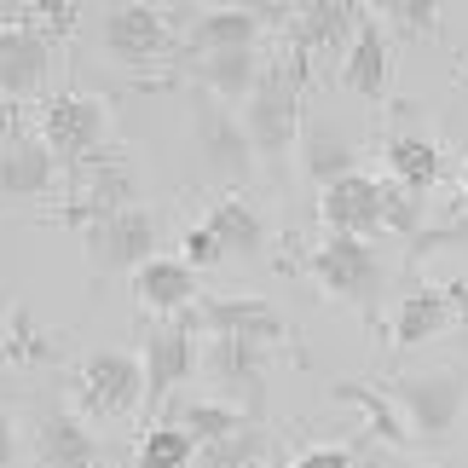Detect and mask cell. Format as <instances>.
Returning a JSON list of instances; mask_svg holds the SVG:
<instances>
[{
	"label": "cell",
	"instance_id": "34",
	"mask_svg": "<svg viewBox=\"0 0 468 468\" xmlns=\"http://www.w3.org/2000/svg\"><path fill=\"white\" fill-rule=\"evenodd\" d=\"M358 468H428V463L405 457V452H388V445H365V452H358Z\"/></svg>",
	"mask_w": 468,
	"mask_h": 468
},
{
	"label": "cell",
	"instance_id": "19",
	"mask_svg": "<svg viewBox=\"0 0 468 468\" xmlns=\"http://www.w3.org/2000/svg\"><path fill=\"white\" fill-rule=\"evenodd\" d=\"M35 457H41V468H99L104 452H99V434H87L81 417L52 405L35 422Z\"/></svg>",
	"mask_w": 468,
	"mask_h": 468
},
{
	"label": "cell",
	"instance_id": "26",
	"mask_svg": "<svg viewBox=\"0 0 468 468\" xmlns=\"http://www.w3.org/2000/svg\"><path fill=\"white\" fill-rule=\"evenodd\" d=\"M179 434H191L197 440V452H203V445H214V440H226V434H238L243 422H255V417H243L238 405H226V399H179L174 405V417H168Z\"/></svg>",
	"mask_w": 468,
	"mask_h": 468
},
{
	"label": "cell",
	"instance_id": "28",
	"mask_svg": "<svg viewBox=\"0 0 468 468\" xmlns=\"http://www.w3.org/2000/svg\"><path fill=\"white\" fill-rule=\"evenodd\" d=\"M266 452H272V434H266L261 422H243L238 434L203 445V452H197V468H261Z\"/></svg>",
	"mask_w": 468,
	"mask_h": 468
},
{
	"label": "cell",
	"instance_id": "10",
	"mask_svg": "<svg viewBox=\"0 0 468 468\" xmlns=\"http://www.w3.org/2000/svg\"><path fill=\"white\" fill-rule=\"evenodd\" d=\"M266 353L272 347H249V341H208L203 347V376L220 388L214 399L238 405L255 422H261V405H266Z\"/></svg>",
	"mask_w": 468,
	"mask_h": 468
},
{
	"label": "cell",
	"instance_id": "35",
	"mask_svg": "<svg viewBox=\"0 0 468 468\" xmlns=\"http://www.w3.org/2000/svg\"><path fill=\"white\" fill-rule=\"evenodd\" d=\"M17 463V422H12V410H0V468H12Z\"/></svg>",
	"mask_w": 468,
	"mask_h": 468
},
{
	"label": "cell",
	"instance_id": "23",
	"mask_svg": "<svg viewBox=\"0 0 468 468\" xmlns=\"http://www.w3.org/2000/svg\"><path fill=\"white\" fill-rule=\"evenodd\" d=\"M382 156H388V179H393V186H405V191H417V197H428V191L440 186V145L422 128L388 133Z\"/></svg>",
	"mask_w": 468,
	"mask_h": 468
},
{
	"label": "cell",
	"instance_id": "32",
	"mask_svg": "<svg viewBox=\"0 0 468 468\" xmlns=\"http://www.w3.org/2000/svg\"><path fill=\"white\" fill-rule=\"evenodd\" d=\"M388 17L405 35H428V29H434V17H440V6H428V0H399V6H388Z\"/></svg>",
	"mask_w": 468,
	"mask_h": 468
},
{
	"label": "cell",
	"instance_id": "8",
	"mask_svg": "<svg viewBox=\"0 0 468 468\" xmlns=\"http://www.w3.org/2000/svg\"><path fill=\"white\" fill-rule=\"evenodd\" d=\"M186 324L208 341H249V347H283L290 341L283 313L261 295H203L186 313Z\"/></svg>",
	"mask_w": 468,
	"mask_h": 468
},
{
	"label": "cell",
	"instance_id": "25",
	"mask_svg": "<svg viewBox=\"0 0 468 468\" xmlns=\"http://www.w3.org/2000/svg\"><path fill=\"white\" fill-rule=\"evenodd\" d=\"M203 226L220 238L226 255H238V261H261L266 255V220H261V208L249 203V197H220Z\"/></svg>",
	"mask_w": 468,
	"mask_h": 468
},
{
	"label": "cell",
	"instance_id": "13",
	"mask_svg": "<svg viewBox=\"0 0 468 468\" xmlns=\"http://www.w3.org/2000/svg\"><path fill=\"white\" fill-rule=\"evenodd\" d=\"M318 220L330 226V238H376L382 231V179L347 174L330 191H318Z\"/></svg>",
	"mask_w": 468,
	"mask_h": 468
},
{
	"label": "cell",
	"instance_id": "7",
	"mask_svg": "<svg viewBox=\"0 0 468 468\" xmlns=\"http://www.w3.org/2000/svg\"><path fill=\"white\" fill-rule=\"evenodd\" d=\"M76 399L81 410H93L99 422H122L145 405V365L139 353H122V347H99L81 358L76 370Z\"/></svg>",
	"mask_w": 468,
	"mask_h": 468
},
{
	"label": "cell",
	"instance_id": "15",
	"mask_svg": "<svg viewBox=\"0 0 468 468\" xmlns=\"http://www.w3.org/2000/svg\"><path fill=\"white\" fill-rule=\"evenodd\" d=\"M52 69V35L35 24L0 29V99H35Z\"/></svg>",
	"mask_w": 468,
	"mask_h": 468
},
{
	"label": "cell",
	"instance_id": "6",
	"mask_svg": "<svg viewBox=\"0 0 468 468\" xmlns=\"http://www.w3.org/2000/svg\"><path fill=\"white\" fill-rule=\"evenodd\" d=\"M191 145L203 156L208 179H220V186H243V179L255 174V145H249L243 116L231 111V104L208 99V93L191 99Z\"/></svg>",
	"mask_w": 468,
	"mask_h": 468
},
{
	"label": "cell",
	"instance_id": "14",
	"mask_svg": "<svg viewBox=\"0 0 468 468\" xmlns=\"http://www.w3.org/2000/svg\"><path fill=\"white\" fill-rule=\"evenodd\" d=\"M358 17H365V6H353V0H313V6H295L290 12L295 64L313 58V52H335V58H347V47L358 35Z\"/></svg>",
	"mask_w": 468,
	"mask_h": 468
},
{
	"label": "cell",
	"instance_id": "22",
	"mask_svg": "<svg viewBox=\"0 0 468 468\" xmlns=\"http://www.w3.org/2000/svg\"><path fill=\"white\" fill-rule=\"evenodd\" d=\"M191 76H197V93L220 99V104H249V93L261 87L266 64L255 58V47L243 52H203V58H191Z\"/></svg>",
	"mask_w": 468,
	"mask_h": 468
},
{
	"label": "cell",
	"instance_id": "11",
	"mask_svg": "<svg viewBox=\"0 0 468 468\" xmlns=\"http://www.w3.org/2000/svg\"><path fill=\"white\" fill-rule=\"evenodd\" d=\"M116 208H133V168L116 151H104V156L87 162V168L69 174L64 220L69 226H93V220H104V214H116Z\"/></svg>",
	"mask_w": 468,
	"mask_h": 468
},
{
	"label": "cell",
	"instance_id": "31",
	"mask_svg": "<svg viewBox=\"0 0 468 468\" xmlns=\"http://www.w3.org/2000/svg\"><path fill=\"white\" fill-rule=\"evenodd\" d=\"M179 261H186L191 272H208V266L226 261V249H220V238H214L208 226H186V238H179Z\"/></svg>",
	"mask_w": 468,
	"mask_h": 468
},
{
	"label": "cell",
	"instance_id": "16",
	"mask_svg": "<svg viewBox=\"0 0 468 468\" xmlns=\"http://www.w3.org/2000/svg\"><path fill=\"white\" fill-rule=\"evenodd\" d=\"M133 301L145 313H156L162 324H168V318H186L197 307V272L179 255H156V261H145L133 272Z\"/></svg>",
	"mask_w": 468,
	"mask_h": 468
},
{
	"label": "cell",
	"instance_id": "17",
	"mask_svg": "<svg viewBox=\"0 0 468 468\" xmlns=\"http://www.w3.org/2000/svg\"><path fill=\"white\" fill-rule=\"evenodd\" d=\"M468 307V290H410L393 313V347H422L440 341Z\"/></svg>",
	"mask_w": 468,
	"mask_h": 468
},
{
	"label": "cell",
	"instance_id": "27",
	"mask_svg": "<svg viewBox=\"0 0 468 468\" xmlns=\"http://www.w3.org/2000/svg\"><path fill=\"white\" fill-rule=\"evenodd\" d=\"M335 399L365 410V422H370L376 445H388V452H399V445L410 440V428H405V417H399V405L388 399V388L376 393V388H365V382H335Z\"/></svg>",
	"mask_w": 468,
	"mask_h": 468
},
{
	"label": "cell",
	"instance_id": "24",
	"mask_svg": "<svg viewBox=\"0 0 468 468\" xmlns=\"http://www.w3.org/2000/svg\"><path fill=\"white\" fill-rule=\"evenodd\" d=\"M301 168H307V179L318 191H330L335 179L358 174V145L341 128H330V122H313V128L301 133Z\"/></svg>",
	"mask_w": 468,
	"mask_h": 468
},
{
	"label": "cell",
	"instance_id": "5",
	"mask_svg": "<svg viewBox=\"0 0 468 468\" xmlns=\"http://www.w3.org/2000/svg\"><path fill=\"white\" fill-rule=\"evenodd\" d=\"M156 238H162V226H156V214L151 208H116V214H104V220L93 226H81V249H87V266H93L99 278H116V272H139L145 261H156Z\"/></svg>",
	"mask_w": 468,
	"mask_h": 468
},
{
	"label": "cell",
	"instance_id": "33",
	"mask_svg": "<svg viewBox=\"0 0 468 468\" xmlns=\"http://www.w3.org/2000/svg\"><path fill=\"white\" fill-rule=\"evenodd\" d=\"M290 468H358V452H341V445H313V452H301Z\"/></svg>",
	"mask_w": 468,
	"mask_h": 468
},
{
	"label": "cell",
	"instance_id": "2",
	"mask_svg": "<svg viewBox=\"0 0 468 468\" xmlns=\"http://www.w3.org/2000/svg\"><path fill=\"white\" fill-rule=\"evenodd\" d=\"M301 81H307V64H266L261 87L243 104V128H249L255 156L283 162L301 139Z\"/></svg>",
	"mask_w": 468,
	"mask_h": 468
},
{
	"label": "cell",
	"instance_id": "37",
	"mask_svg": "<svg viewBox=\"0 0 468 468\" xmlns=\"http://www.w3.org/2000/svg\"><path fill=\"white\" fill-rule=\"evenodd\" d=\"M457 191H463V203H468V162H463V174H457Z\"/></svg>",
	"mask_w": 468,
	"mask_h": 468
},
{
	"label": "cell",
	"instance_id": "12",
	"mask_svg": "<svg viewBox=\"0 0 468 468\" xmlns=\"http://www.w3.org/2000/svg\"><path fill=\"white\" fill-rule=\"evenodd\" d=\"M104 52H111L116 64H133V69L168 58L174 52L168 12L162 6H111L104 12Z\"/></svg>",
	"mask_w": 468,
	"mask_h": 468
},
{
	"label": "cell",
	"instance_id": "20",
	"mask_svg": "<svg viewBox=\"0 0 468 468\" xmlns=\"http://www.w3.org/2000/svg\"><path fill=\"white\" fill-rule=\"evenodd\" d=\"M266 29L261 6H214V12H197L191 29H186V52L203 58V52H243L255 47Z\"/></svg>",
	"mask_w": 468,
	"mask_h": 468
},
{
	"label": "cell",
	"instance_id": "3",
	"mask_svg": "<svg viewBox=\"0 0 468 468\" xmlns=\"http://www.w3.org/2000/svg\"><path fill=\"white\" fill-rule=\"evenodd\" d=\"M307 272L318 278V290L330 301H347V307H358L365 318L376 313V301L388 290V261H382V249L365 243V238H324L313 249Z\"/></svg>",
	"mask_w": 468,
	"mask_h": 468
},
{
	"label": "cell",
	"instance_id": "18",
	"mask_svg": "<svg viewBox=\"0 0 468 468\" xmlns=\"http://www.w3.org/2000/svg\"><path fill=\"white\" fill-rule=\"evenodd\" d=\"M388 81H393V58H388V29L382 17H358V35L347 47V58H341V87L358 99H388Z\"/></svg>",
	"mask_w": 468,
	"mask_h": 468
},
{
	"label": "cell",
	"instance_id": "30",
	"mask_svg": "<svg viewBox=\"0 0 468 468\" xmlns=\"http://www.w3.org/2000/svg\"><path fill=\"white\" fill-rule=\"evenodd\" d=\"M422 220H428V203H422V197L405 191V186H393V179H382V231L417 243L422 238Z\"/></svg>",
	"mask_w": 468,
	"mask_h": 468
},
{
	"label": "cell",
	"instance_id": "29",
	"mask_svg": "<svg viewBox=\"0 0 468 468\" xmlns=\"http://www.w3.org/2000/svg\"><path fill=\"white\" fill-rule=\"evenodd\" d=\"M191 463H197V440L179 434L174 422L145 428V440H139V452H133V468H191Z\"/></svg>",
	"mask_w": 468,
	"mask_h": 468
},
{
	"label": "cell",
	"instance_id": "21",
	"mask_svg": "<svg viewBox=\"0 0 468 468\" xmlns=\"http://www.w3.org/2000/svg\"><path fill=\"white\" fill-rule=\"evenodd\" d=\"M58 186V162L41 145V133H17L0 145V197H47Z\"/></svg>",
	"mask_w": 468,
	"mask_h": 468
},
{
	"label": "cell",
	"instance_id": "1",
	"mask_svg": "<svg viewBox=\"0 0 468 468\" xmlns=\"http://www.w3.org/2000/svg\"><path fill=\"white\" fill-rule=\"evenodd\" d=\"M388 399L399 405L410 440H452L468 405V370L463 365H428V370H399L388 382Z\"/></svg>",
	"mask_w": 468,
	"mask_h": 468
},
{
	"label": "cell",
	"instance_id": "9",
	"mask_svg": "<svg viewBox=\"0 0 468 468\" xmlns=\"http://www.w3.org/2000/svg\"><path fill=\"white\" fill-rule=\"evenodd\" d=\"M139 365H145V405H168L174 388H186L197 370H203V353H197V330L186 318L156 324L139 347Z\"/></svg>",
	"mask_w": 468,
	"mask_h": 468
},
{
	"label": "cell",
	"instance_id": "4",
	"mask_svg": "<svg viewBox=\"0 0 468 468\" xmlns=\"http://www.w3.org/2000/svg\"><path fill=\"white\" fill-rule=\"evenodd\" d=\"M104 133H111V111L93 93H52L41 111V145L52 151L58 168H87L93 156H104Z\"/></svg>",
	"mask_w": 468,
	"mask_h": 468
},
{
	"label": "cell",
	"instance_id": "38",
	"mask_svg": "<svg viewBox=\"0 0 468 468\" xmlns=\"http://www.w3.org/2000/svg\"><path fill=\"white\" fill-rule=\"evenodd\" d=\"M6 353H12V347H6V335H0V358H6Z\"/></svg>",
	"mask_w": 468,
	"mask_h": 468
},
{
	"label": "cell",
	"instance_id": "36",
	"mask_svg": "<svg viewBox=\"0 0 468 468\" xmlns=\"http://www.w3.org/2000/svg\"><path fill=\"white\" fill-rule=\"evenodd\" d=\"M24 128H17V104L12 99H0V145H6V139H17Z\"/></svg>",
	"mask_w": 468,
	"mask_h": 468
}]
</instances>
